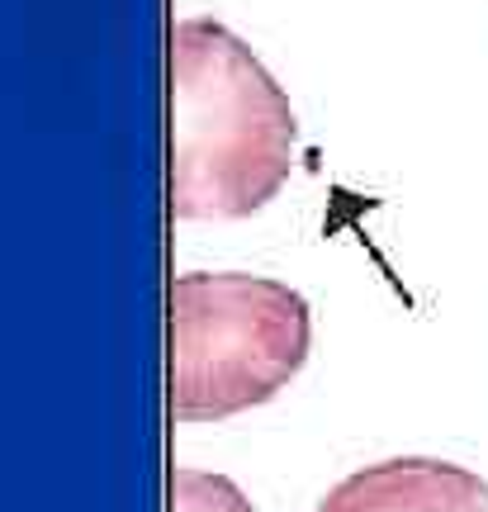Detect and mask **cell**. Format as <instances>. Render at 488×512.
<instances>
[{
	"label": "cell",
	"instance_id": "1",
	"mask_svg": "<svg viewBox=\"0 0 488 512\" xmlns=\"http://www.w3.org/2000/svg\"><path fill=\"white\" fill-rule=\"evenodd\" d=\"M299 152L290 95L218 19L171 29V219H252Z\"/></svg>",
	"mask_w": 488,
	"mask_h": 512
},
{
	"label": "cell",
	"instance_id": "2",
	"mask_svg": "<svg viewBox=\"0 0 488 512\" xmlns=\"http://www.w3.org/2000/svg\"><path fill=\"white\" fill-rule=\"evenodd\" d=\"M313 313L285 280L190 271L171 280V422H223L271 403L304 370Z\"/></svg>",
	"mask_w": 488,
	"mask_h": 512
},
{
	"label": "cell",
	"instance_id": "3",
	"mask_svg": "<svg viewBox=\"0 0 488 512\" xmlns=\"http://www.w3.org/2000/svg\"><path fill=\"white\" fill-rule=\"evenodd\" d=\"M318 512H488V479L432 456L375 460L332 484Z\"/></svg>",
	"mask_w": 488,
	"mask_h": 512
},
{
	"label": "cell",
	"instance_id": "4",
	"mask_svg": "<svg viewBox=\"0 0 488 512\" xmlns=\"http://www.w3.org/2000/svg\"><path fill=\"white\" fill-rule=\"evenodd\" d=\"M171 512H256L247 494L237 489L228 475H209V470H185L176 465L166 479Z\"/></svg>",
	"mask_w": 488,
	"mask_h": 512
}]
</instances>
